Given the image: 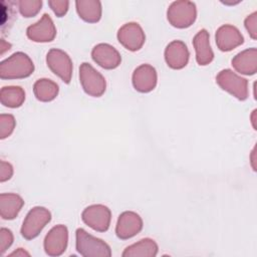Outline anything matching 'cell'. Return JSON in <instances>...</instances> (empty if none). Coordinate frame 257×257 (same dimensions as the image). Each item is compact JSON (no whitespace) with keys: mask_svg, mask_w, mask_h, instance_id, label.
Segmentation results:
<instances>
[{"mask_svg":"<svg viewBox=\"0 0 257 257\" xmlns=\"http://www.w3.org/2000/svg\"><path fill=\"white\" fill-rule=\"evenodd\" d=\"M158 244L151 238H145L126 247L122 252L123 257H154L158 254Z\"/></svg>","mask_w":257,"mask_h":257,"instance_id":"cell-21","label":"cell"},{"mask_svg":"<svg viewBox=\"0 0 257 257\" xmlns=\"http://www.w3.org/2000/svg\"><path fill=\"white\" fill-rule=\"evenodd\" d=\"M34 71V64L24 52H15L0 64V77L2 79L25 78Z\"/></svg>","mask_w":257,"mask_h":257,"instance_id":"cell-1","label":"cell"},{"mask_svg":"<svg viewBox=\"0 0 257 257\" xmlns=\"http://www.w3.org/2000/svg\"><path fill=\"white\" fill-rule=\"evenodd\" d=\"M189 56L188 47L181 40L170 42L165 49V60L168 66L173 69L184 68L188 64Z\"/></svg>","mask_w":257,"mask_h":257,"instance_id":"cell-16","label":"cell"},{"mask_svg":"<svg viewBox=\"0 0 257 257\" xmlns=\"http://www.w3.org/2000/svg\"><path fill=\"white\" fill-rule=\"evenodd\" d=\"M13 175V167L11 164L1 161L0 162V181L5 182L9 180Z\"/></svg>","mask_w":257,"mask_h":257,"instance_id":"cell-29","label":"cell"},{"mask_svg":"<svg viewBox=\"0 0 257 257\" xmlns=\"http://www.w3.org/2000/svg\"><path fill=\"white\" fill-rule=\"evenodd\" d=\"M42 7L41 0H21L18 2V8L22 16L29 18L35 16Z\"/></svg>","mask_w":257,"mask_h":257,"instance_id":"cell-24","label":"cell"},{"mask_svg":"<svg viewBox=\"0 0 257 257\" xmlns=\"http://www.w3.org/2000/svg\"><path fill=\"white\" fill-rule=\"evenodd\" d=\"M217 84L239 100L248 97V80L231 69H223L216 76Z\"/></svg>","mask_w":257,"mask_h":257,"instance_id":"cell-6","label":"cell"},{"mask_svg":"<svg viewBox=\"0 0 257 257\" xmlns=\"http://www.w3.org/2000/svg\"><path fill=\"white\" fill-rule=\"evenodd\" d=\"M75 246L77 252L84 257H109L110 247L101 239L88 234L84 229L75 231Z\"/></svg>","mask_w":257,"mask_h":257,"instance_id":"cell-2","label":"cell"},{"mask_svg":"<svg viewBox=\"0 0 257 257\" xmlns=\"http://www.w3.org/2000/svg\"><path fill=\"white\" fill-rule=\"evenodd\" d=\"M217 47L224 52L231 51L244 42V37L239 29L233 25L225 24L218 28L215 35Z\"/></svg>","mask_w":257,"mask_h":257,"instance_id":"cell-13","label":"cell"},{"mask_svg":"<svg viewBox=\"0 0 257 257\" xmlns=\"http://www.w3.org/2000/svg\"><path fill=\"white\" fill-rule=\"evenodd\" d=\"M48 5L57 17H62L66 14L69 6L67 0H49Z\"/></svg>","mask_w":257,"mask_h":257,"instance_id":"cell-26","label":"cell"},{"mask_svg":"<svg viewBox=\"0 0 257 257\" xmlns=\"http://www.w3.org/2000/svg\"><path fill=\"white\" fill-rule=\"evenodd\" d=\"M15 118L12 114L2 113L0 115V139L4 140L8 138L15 128Z\"/></svg>","mask_w":257,"mask_h":257,"instance_id":"cell-25","label":"cell"},{"mask_svg":"<svg viewBox=\"0 0 257 257\" xmlns=\"http://www.w3.org/2000/svg\"><path fill=\"white\" fill-rule=\"evenodd\" d=\"M196 60L199 65H208L214 59V52L210 45V35L206 29H201L193 39Z\"/></svg>","mask_w":257,"mask_h":257,"instance_id":"cell-18","label":"cell"},{"mask_svg":"<svg viewBox=\"0 0 257 257\" xmlns=\"http://www.w3.org/2000/svg\"><path fill=\"white\" fill-rule=\"evenodd\" d=\"M68 230L64 225L54 226L44 238V250L48 256H60L66 250Z\"/></svg>","mask_w":257,"mask_h":257,"instance_id":"cell-10","label":"cell"},{"mask_svg":"<svg viewBox=\"0 0 257 257\" xmlns=\"http://www.w3.org/2000/svg\"><path fill=\"white\" fill-rule=\"evenodd\" d=\"M11 47L10 43H7L4 39L1 40V54H3L6 50H9Z\"/></svg>","mask_w":257,"mask_h":257,"instance_id":"cell-30","label":"cell"},{"mask_svg":"<svg viewBox=\"0 0 257 257\" xmlns=\"http://www.w3.org/2000/svg\"><path fill=\"white\" fill-rule=\"evenodd\" d=\"M143 229V220L139 214L133 211L121 213L115 226V234L121 240L133 238Z\"/></svg>","mask_w":257,"mask_h":257,"instance_id":"cell-11","label":"cell"},{"mask_svg":"<svg viewBox=\"0 0 257 257\" xmlns=\"http://www.w3.org/2000/svg\"><path fill=\"white\" fill-rule=\"evenodd\" d=\"M82 221L91 229L97 232H105L109 228L111 213L110 210L101 204L86 207L81 213Z\"/></svg>","mask_w":257,"mask_h":257,"instance_id":"cell-8","label":"cell"},{"mask_svg":"<svg viewBox=\"0 0 257 257\" xmlns=\"http://www.w3.org/2000/svg\"><path fill=\"white\" fill-rule=\"evenodd\" d=\"M51 213L44 207H34L26 215L22 227L21 235L26 240L36 238L42 229L50 222Z\"/></svg>","mask_w":257,"mask_h":257,"instance_id":"cell-4","label":"cell"},{"mask_svg":"<svg viewBox=\"0 0 257 257\" xmlns=\"http://www.w3.org/2000/svg\"><path fill=\"white\" fill-rule=\"evenodd\" d=\"M58 91V85L48 78H40L33 85V92L35 97L43 102L53 100L57 96Z\"/></svg>","mask_w":257,"mask_h":257,"instance_id":"cell-22","label":"cell"},{"mask_svg":"<svg viewBox=\"0 0 257 257\" xmlns=\"http://www.w3.org/2000/svg\"><path fill=\"white\" fill-rule=\"evenodd\" d=\"M244 25L246 30L252 39H257V12L254 11L250 15H248L244 21Z\"/></svg>","mask_w":257,"mask_h":257,"instance_id":"cell-27","label":"cell"},{"mask_svg":"<svg viewBox=\"0 0 257 257\" xmlns=\"http://www.w3.org/2000/svg\"><path fill=\"white\" fill-rule=\"evenodd\" d=\"M93 61L104 69H114L121 62L119 52L107 43H99L91 50Z\"/></svg>","mask_w":257,"mask_h":257,"instance_id":"cell-14","label":"cell"},{"mask_svg":"<svg viewBox=\"0 0 257 257\" xmlns=\"http://www.w3.org/2000/svg\"><path fill=\"white\" fill-rule=\"evenodd\" d=\"M232 66L241 74H255L257 72V49L252 47L239 52L233 57Z\"/></svg>","mask_w":257,"mask_h":257,"instance_id":"cell-17","label":"cell"},{"mask_svg":"<svg viewBox=\"0 0 257 257\" xmlns=\"http://www.w3.org/2000/svg\"><path fill=\"white\" fill-rule=\"evenodd\" d=\"M24 205L23 199L17 194L0 195V216L4 220L14 219Z\"/></svg>","mask_w":257,"mask_h":257,"instance_id":"cell-19","label":"cell"},{"mask_svg":"<svg viewBox=\"0 0 257 257\" xmlns=\"http://www.w3.org/2000/svg\"><path fill=\"white\" fill-rule=\"evenodd\" d=\"M46 63L50 70L63 82H70L73 66L69 55L65 51L58 48H51L46 55Z\"/></svg>","mask_w":257,"mask_h":257,"instance_id":"cell-7","label":"cell"},{"mask_svg":"<svg viewBox=\"0 0 257 257\" xmlns=\"http://www.w3.org/2000/svg\"><path fill=\"white\" fill-rule=\"evenodd\" d=\"M117 39L127 50L137 51L143 47L146 41V35L139 23L130 22L118 29Z\"/></svg>","mask_w":257,"mask_h":257,"instance_id":"cell-9","label":"cell"},{"mask_svg":"<svg viewBox=\"0 0 257 257\" xmlns=\"http://www.w3.org/2000/svg\"><path fill=\"white\" fill-rule=\"evenodd\" d=\"M26 34L34 42H50L56 36V28L51 17L44 13L39 21L27 28Z\"/></svg>","mask_w":257,"mask_h":257,"instance_id":"cell-12","label":"cell"},{"mask_svg":"<svg viewBox=\"0 0 257 257\" xmlns=\"http://www.w3.org/2000/svg\"><path fill=\"white\" fill-rule=\"evenodd\" d=\"M197 18V8L194 2L181 0L173 2L167 10L169 23L176 28H188Z\"/></svg>","mask_w":257,"mask_h":257,"instance_id":"cell-3","label":"cell"},{"mask_svg":"<svg viewBox=\"0 0 257 257\" xmlns=\"http://www.w3.org/2000/svg\"><path fill=\"white\" fill-rule=\"evenodd\" d=\"M75 7L78 16L85 22L95 23L101 18V3L97 0H77Z\"/></svg>","mask_w":257,"mask_h":257,"instance_id":"cell-20","label":"cell"},{"mask_svg":"<svg viewBox=\"0 0 257 257\" xmlns=\"http://www.w3.org/2000/svg\"><path fill=\"white\" fill-rule=\"evenodd\" d=\"M25 100V91L20 86H4L0 91V101L4 106L15 108Z\"/></svg>","mask_w":257,"mask_h":257,"instance_id":"cell-23","label":"cell"},{"mask_svg":"<svg viewBox=\"0 0 257 257\" xmlns=\"http://www.w3.org/2000/svg\"><path fill=\"white\" fill-rule=\"evenodd\" d=\"M158 81V75L155 67L150 64H142L137 67L133 73V85L136 90L147 93L152 91Z\"/></svg>","mask_w":257,"mask_h":257,"instance_id":"cell-15","label":"cell"},{"mask_svg":"<svg viewBox=\"0 0 257 257\" xmlns=\"http://www.w3.org/2000/svg\"><path fill=\"white\" fill-rule=\"evenodd\" d=\"M13 243V234L9 229L1 228L0 230V251L3 254Z\"/></svg>","mask_w":257,"mask_h":257,"instance_id":"cell-28","label":"cell"},{"mask_svg":"<svg viewBox=\"0 0 257 257\" xmlns=\"http://www.w3.org/2000/svg\"><path fill=\"white\" fill-rule=\"evenodd\" d=\"M255 112H256V110H254L253 111V113H252V123H253V127H254V130H257L256 128V125H255V117H254V115H255Z\"/></svg>","mask_w":257,"mask_h":257,"instance_id":"cell-32","label":"cell"},{"mask_svg":"<svg viewBox=\"0 0 257 257\" xmlns=\"http://www.w3.org/2000/svg\"><path fill=\"white\" fill-rule=\"evenodd\" d=\"M24 256V255H26V256H29V253L28 252H26V251H24L22 248H19L17 251H14V252H12L11 254H10V256Z\"/></svg>","mask_w":257,"mask_h":257,"instance_id":"cell-31","label":"cell"},{"mask_svg":"<svg viewBox=\"0 0 257 257\" xmlns=\"http://www.w3.org/2000/svg\"><path fill=\"white\" fill-rule=\"evenodd\" d=\"M79 80L84 92L90 96L99 97L105 91V78L87 62H83L79 66Z\"/></svg>","mask_w":257,"mask_h":257,"instance_id":"cell-5","label":"cell"}]
</instances>
